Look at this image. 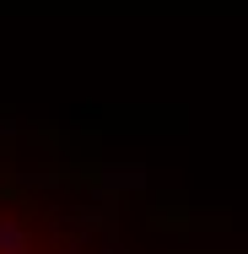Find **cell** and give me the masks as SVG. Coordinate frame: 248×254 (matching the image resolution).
<instances>
[{
    "instance_id": "1",
    "label": "cell",
    "mask_w": 248,
    "mask_h": 254,
    "mask_svg": "<svg viewBox=\"0 0 248 254\" xmlns=\"http://www.w3.org/2000/svg\"><path fill=\"white\" fill-rule=\"evenodd\" d=\"M0 254H5V249H0Z\"/></svg>"
}]
</instances>
